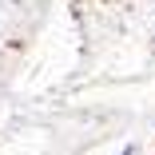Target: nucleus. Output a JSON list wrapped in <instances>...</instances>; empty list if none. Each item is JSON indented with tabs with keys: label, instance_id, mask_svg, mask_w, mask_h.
<instances>
[{
	"label": "nucleus",
	"instance_id": "obj_1",
	"mask_svg": "<svg viewBox=\"0 0 155 155\" xmlns=\"http://www.w3.org/2000/svg\"><path fill=\"white\" fill-rule=\"evenodd\" d=\"M123 155H131V151H123Z\"/></svg>",
	"mask_w": 155,
	"mask_h": 155
}]
</instances>
